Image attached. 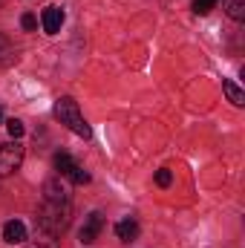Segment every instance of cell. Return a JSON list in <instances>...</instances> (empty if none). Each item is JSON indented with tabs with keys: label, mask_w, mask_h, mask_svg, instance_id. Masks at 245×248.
<instances>
[{
	"label": "cell",
	"mask_w": 245,
	"mask_h": 248,
	"mask_svg": "<svg viewBox=\"0 0 245 248\" xmlns=\"http://www.w3.org/2000/svg\"><path fill=\"white\" fill-rule=\"evenodd\" d=\"M55 116H58L61 124H66L75 136H81V139H90V136H92V130H90V124L84 122V116H81L75 98H69V95L58 98V104H55Z\"/></svg>",
	"instance_id": "cell-1"
},
{
	"label": "cell",
	"mask_w": 245,
	"mask_h": 248,
	"mask_svg": "<svg viewBox=\"0 0 245 248\" xmlns=\"http://www.w3.org/2000/svg\"><path fill=\"white\" fill-rule=\"evenodd\" d=\"M38 222L49 237H58L69 222V202H44V211H41Z\"/></svg>",
	"instance_id": "cell-2"
},
{
	"label": "cell",
	"mask_w": 245,
	"mask_h": 248,
	"mask_svg": "<svg viewBox=\"0 0 245 248\" xmlns=\"http://www.w3.org/2000/svg\"><path fill=\"white\" fill-rule=\"evenodd\" d=\"M20 165H23V144L17 139L0 144V176H12Z\"/></svg>",
	"instance_id": "cell-3"
},
{
	"label": "cell",
	"mask_w": 245,
	"mask_h": 248,
	"mask_svg": "<svg viewBox=\"0 0 245 248\" xmlns=\"http://www.w3.org/2000/svg\"><path fill=\"white\" fill-rule=\"evenodd\" d=\"M55 170L66 176L69 182H75V185H87L90 182V173L69 156V153H55Z\"/></svg>",
	"instance_id": "cell-4"
},
{
	"label": "cell",
	"mask_w": 245,
	"mask_h": 248,
	"mask_svg": "<svg viewBox=\"0 0 245 248\" xmlns=\"http://www.w3.org/2000/svg\"><path fill=\"white\" fill-rule=\"evenodd\" d=\"M101 228H104V217H101L98 211H92V214L84 219L81 231H78L81 243H84V246H87V243H95V240H98V234H101Z\"/></svg>",
	"instance_id": "cell-5"
},
{
	"label": "cell",
	"mask_w": 245,
	"mask_h": 248,
	"mask_svg": "<svg viewBox=\"0 0 245 248\" xmlns=\"http://www.w3.org/2000/svg\"><path fill=\"white\" fill-rule=\"evenodd\" d=\"M41 23H44V32L46 35H58L63 26V9L61 6H46L44 15H41Z\"/></svg>",
	"instance_id": "cell-6"
},
{
	"label": "cell",
	"mask_w": 245,
	"mask_h": 248,
	"mask_svg": "<svg viewBox=\"0 0 245 248\" xmlns=\"http://www.w3.org/2000/svg\"><path fill=\"white\" fill-rule=\"evenodd\" d=\"M3 240H6V243H12V246L26 243V225H23L20 219H9V222L3 225Z\"/></svg>",
	"instance_id": "cell-7"
},
{
	"label": "cell",
	"mask_w": 245,
	"mask_h": 248,
	"mask_svg": "<svg viewBox=\"0 0 245 248\" xmlns=\"http://www.w3.org/2000/svg\"><path fill=\"white\" fill-rule=\"evenodd\" d=\"M44 202H69L66 199V190L61 187L58 179H46L44 182Z\"/></svg>",
	"instance_id": "cell-8"
},
{
	"label": "cell",
	"mask_w": 245,
	"mask_h": 248,
	"mask_svg": "<svg viewBox=\"0 0 245 248\" xmlns=\"http://www.w3.org/2000/svg\"><path fill=\"white\" fill-rule=\"evenodd\" d=\"M116 234H119L122 243H133V240L138 237V222H136L133 217H127V219H122V222L116 225Z\"/></svg>",
	"instance_id": "cell-9"
},
{
	"label": "cell",
	"mask_w": 245,
	"mask_h": 248,
	"mask_svg": "<svg viewBox=\"0 0 245 248\" xmlns=\"http://www.w3.org/2000/svg\"><path fill=\"white\" fill-rule=\"evenodd\" d=\"M222 90H225V95H228V101H231L234 107H243L245 104V93L234 84V81H222Z\"/></svg>",
	"instance_id": "cell-10"
},
{
	"label": "cell",
	"mask_w": 245,
	"mask_h": 248,
	"mask_svg": "<svg viewBox=\"0 0 245 248\" xmlns=\"http://www.w3.org/2000/svg\"><path fill=\"white\" fill-rule=\"evenodd\" d=\"M225 9L234 20H243L245 17V0H225Z\"/></svg>",
	"instance_id": "cell-11"
},
{
	"label": "cell",
	"mask_w": 245,
	"mask_h": 248,
	"mask_svg": "<svg viewBox=\"0 0 245 248\" xmlns=\"http://www.w3.org/2000/svg\"><path fill=\"white\" fill-rule=\"evenodd\" d=\"M12 58H15V52H12V44H9V41L0 35V66H6Z\"/></svg>",
	"instance_id": "cell-12"
},
{
	"label": "cell",
	"mask_w": 245,
	"mask_h": 248,
	"mask_svg": "<svg viewBox=\"0 0 245 248\" xmlns=\"http://www.w3.org/2000/svg\"><path fill=\"white\" fill-rule=\"evenodd\" d=\"M216 3H219V0H193V12H196V15H208Z\"/></svg>",
	"instance_id": "cell-13"
},
{
	"label": "cell",
	"mask_w": 245,
	"mask_h": 248,
	"mask_svg": "<svg viewBox=\"0 0 245 248\" xmlns=\"http://www.w3.org/2000/svg\"><path fill=\"white\" fill-rule=\"evenodd\" d=\"M170 182H173V173H170L168 168L156 170V185H159V187H170Z\"/></svg>",
	"instance_id": "cell-14"
},
{
	"label": "cell",
	"mask_w": 245,
	"mask_h": 248,
	"mask_svg": "<svg viewBox=\"0 0 245 248\" xmlns=\"http://www.w3.org/2000/svg\"><path fill=\"white\" fill-rule=\"evenodd\" d=\"M6 130H9V136H12V139H20V136H23V122L9 119V122H6Z\"/></svg>",
	"instance_id": "cell-15"
},
{
	"label": "cell",
	"mask_w": 245,
	"mask_h": 248,
	"mask_svg": "<svg viewBox=\"0 0 245 248\" xmlns=\"http://www.w3.org/2000/svg\"><path fill=\"white\" fill-rule=\"evenodd\" d=\"M20 23H23V29H26V32H32V29H35V26H38V17H35V15H29V12H26V15H23V17H20Z\"/></svg>",
	"instance_id": "cell-16"
},
{
	"label": "cell",
	"mask_w": 245,
	"mask_h": 248,
	"mask_svg": "<svg viewBox=\"0 0 245 248\" xmlns=\"http://www.w3.org/2000/svg\"><path fill=\"white\" fill-rule=\"evenodd\" d=\"M32 248H58V243H55V240H38Z\"/></svg>",
	"instance_id": "cell-17"
},
{
	"label": "cell",
	"mask_w": 245,
	"mask_h": 248,
	"mask_svg": "<svg viewBox=\"0 0 245 248\" xmlns=\"http://www.w3.org/2000/svg\"><path fill=\"white\" fill-rule=\"evenodd\" d=\"M0 119H3V110H0Z\"/></svg>",
	"instance_id": "cell-18"
}]
</instances>
